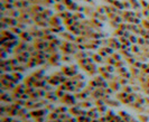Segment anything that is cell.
<instances>
[{
  "mask_svg": "<svg viewBox=\"0 0 149 122\" xmlns=\"http://www.w3.org/2000/svg\"><path fill=\"white\" fill-rule=\"evenodd\" d=\"M59 61H61V57H59L58 54H52L49 58L47 59V64L51 66H57L59 65Z\"/></svg>",
  "mask_w": 149,
  "mask_h": 122,
  "instance_id": "6da1fadb",
  "label": "cell"
},
{
  "mask_svg": "<svg viewBox=\"0 0 149 122\" xmlns=\"http://www.w3.org/2000/svg\"><path fill=\"white\" fill-rule=\"evenodd\" d=\"M18 38H19V40L25 41V43H29V41L33 40V37H31V35L29 34L28 30H23V32L18 35Z\"/></svg>",
  "mask_w": 149,
  "mask_h": 122,
  "instance_id": "7a4b0ae2",
  "label": "cell"
},
{
  "mask_svg": "<svg viewBox=\"0 0 149 122\" xmlns=\"http://www.w3.org/2000/svg\"><path fill=\"white\" fill-rule=\"evenodd\" d=\"M48 25L49 27H58V26H61V21L57 16H51L48 18Z\"/></svg>",
  "mask_w": 149,
  "mask_h": 122,
  "instance_id": "3957f363",
  "label": "cell"
},
{
  "mask_svg": "<svg viewBox=\"0 0 149 122\" xmlns=\"http://www.w3.org/2000/svg\"><path fill=\"white\" fill-rule=\"evenodd\" d=\"M0 101H1L2 103L4 102H7V103H11L12 101V97H11V95L9 94V92H1V94H0Z\"/></svg>",
  "mask_w": 149,
  "mask_h": 122,
  "instance_id": "277c9868",
  "label": "cell"
},
{
  "mask_svg": "<svg viewBox=\"0 0 149 122\" xmlns=\"http://www.w3.org/2000/svg\"><path fill=\"white\" fill-rule=\"evenodd\" d=\"M11 75H12V79H14L17 83H19V81L23 80V74L19 73V72H12Z\"/></svg>",
  "mask_w": 149,
  "mask_h": 122,
  "instance_id": "5b68a950",
  "label": "cell"
},
{
  "mask_svg": "<svg viewBox=\"0 0 149 122\" xmlns=\"http://www.w3.org/2000/svg\"><path fill=\"white\" fill-rule=\"evenodd\" d=\"M74 57L77 61H80V59L86 58V54H85V52H76V53L74 54Z\"/></svg>",
  "mask_w": 149,
  "mask_h": 122,
  "instance_id": "8992f818",
  "label": "cell"
},
{
  "mask_svg": "<svg viewBox=\"0 0 149 122\" xmlns=\"http://www.w3.org/2000/svg\"><path fill=\"white\" fill-rule=\"evenodd\" d=\"M9 30H10V32H11L12 34H14V35H19V34L23 32V30L20 29L18 26H12V27H9Z\"/></svg>",
  "mask_w": 149,
  "mask_h": 122,
  "instance_id": "52a82bcc",
  "label": "cell"
},
{
  "mask_svg": "<svg viewBox=\"0 0 149 122\" xmlns=\"http://www.w3.org/2000/svg\"><path fill=\"white\" fill-rule=\"evenodd\" d=\"M92 59H93V62H95V63H102V62H103L102 56H100L99 54H93V55H92Z\"/></svg>",
  "mask_w": 149,
  "mask_h": 122,
  "instance_id": "ba28073f",
  "label": "cell"
},
{
  "mask_svg": "<svg viewBox=\"0 0 149 122\" xmlns=\"http://www.w3.org/2000/svg\"><path fill=\"white\" fill-rule=\"evenodd\" d=\"M109 85H110V89H111L112 91H116V90H119L118 87H119V83H117V81H114V83H112V82H110L109 83Z\"/></svg>",
  "mask_w": 149,
  "mask_h": 122,
  "instance_id": "9c48e42d",
  "label": "cell"
},
{
  "mask_svg": "<svg viewBox=\"0 0 149 122\" xmlns=\"http://www.w3.org/2000/svg\"><path fill=\"white\" fill-rule=\"evenodd\" d=\"M26 113H27V109L24 106V108H22V109H19V110H18V114H17V115L19 116V118H22V116H24Z\"/></svg>",
  "mask_w": 149,
  "mask_h": 122,
  "instance_id": "30bf717a",
  "label": "cell"
},
{
  "mask_svg": "<svg viewBox=\"0 0 149 122\" xmlns=\"http://www.w3.org/2000/svg\"><path fill=\"white\" fill-rule=\"evenodd\" d=\"M62 37H64V38H65V39H69L70 41L74 40V37H73V36H72V35H71V34H70V33H64V34H63V33H62Z\"/></svg>",
  "mask_w": 149,
  "mask_h": 122,
  "instance_id": "8fae6325",
  "label": "cell"
},
{
  "mask_svg": "<svg viewBox=\"0 0 149 122\" xmlns=\"http://www.w3.org/2000/svg\"><path fill=\"white\" fill-rule=\"evenodd\" d=\"M122 91H123L124 93H127V94H128V93H131L133 90H132L131 86H129V85H127V86H125V85H123V86H122Z\"/></svg>",
  "mask_w": 149,
  "mask_h": 122,
  "instance_id": "7c38bea8",
  "label": "cell"
},
{
  "mask_svg": "<svg viewBox=\"0 0 149 122\" xmlns=\"http://www.w3.org/2000/svg\"><path fill=\"white\" fill-rule=\"evenodd\" d=\"M138 119H139L141 122H148V121H149L148 115H145V114H140V115L138 116Z\"/></svg>",
  "mask_w": 149,
  "mask_h": 122,
  "instance_id": "4fadbf2b",
  "label": "cell"
},
{
  "mask_svg": "<svg viewBox=\"0 0 149 122\" xmlns=\"http://www.w3.org/2000/svg\"><path fill=\"white\" fill-rule=\"evenodd\" d=\"M55 9H56L57 11H63V10H64V5L56 4V5H55Z\"/></svg>",
  "mask_w": 149,
  "mask_h": 122,
  "instance_id": "5bb4252c",
  "label": "cell"
},
{
  "mask_svg": "<svg viewBox=\"0 0 149 122\" xmlns=\"http://www.w3.org/2000/svg\"><path fill=\"white\" fill-rule=\"evenodd\" d=\"M105 69H107V72H108V73H112V72H113V66L107 65L105 66Z\"/></svg>",
  "mask_w": 149,
  "mask_h": 122,
  "instance_id": "9a60e30c",
  "label": "cell"
},
{
  "mask_svg": "<svg viewBox=\"0 0 149 122\" xmlns=\"http://www.w3.org/2000/svg\"><path fill=\"white\" fill-rule=\"evenodd\" d=\"M35 122H45V116H39V118H36Z\"/></svg>",
  "mask_w": 149,
  "mask_h": 122,
  "instance_id": "2e32d148",
  "label": "cell"
},
{
  "mask_svg": "<svg viewBox=\"0 0 149 122\" xmlns=\"http://www.w3.org/2000/svg\"><path fill=\"white\" fill-rule=\"evenodd\" d=\"M80 105H83L82 108H89V106H91V103H89V102H82Z\"/></svg>",
  "mask_w": 149,
  "mask_h": 122,
  "instance_id": "e0dca14e",
  "label": "cell"
},
{
  "mask_svg": "<svg viewBox=\"0 0 149 122\" xmlns=\"http://www.w3.org/2000/svg\"><path fill=\"white\" fill-rule=\"evenodd\" d=\"M61 61L69 62V61H71V57H67V56H62V57H61Z\"/></svg>",
  "mask_w": 149,
  "mask_h": 122,
  "instance_id": "ac0fdd59",
  "label": "cell"
},
{
  "mask_svg": "<svg viewBox=\"0 0 149 122\" xmlns=\"http://www.w3.org/2000/svg\"><path fill=\"white\" fill-rule=\"evenodd\" d=\"M129 38H130V40H131V41H135V43L137 41V39H136V37H133V36H129Z\"/></svg>",
  "mask_w": 149,
  "mask_h": 122,
  "instance_id": "d6986e66",
  "label": "cell"
},
{
  "mask_svg": "<svg viewBox=\"0 0 149 122\" xmlns=\"http://www.w3.org/2000/svg\"><path fill=\"white\" fill-rule=\"evenodd\" d=\"M11 122H23V121L22 120H16V119H12Z\"/></svg>",
  "mask_w": 149,
  "mask_h": 122,
  "instance_id": "ffe728a7",
  "label": "cell"
}]
</instances>
